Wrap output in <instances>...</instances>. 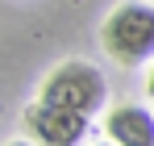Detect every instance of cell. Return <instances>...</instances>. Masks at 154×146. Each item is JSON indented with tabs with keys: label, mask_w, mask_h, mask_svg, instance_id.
Wrapping results in <instances>:
<instances>
[{
	"label": "cell",
	"mask_w": 154,
	"mask_h": 146,
	"mask_svg": "<svg viewBox=\"0 0 154 146\" xmlns=\"http://www.w3.org/2000/svg\"><path fill=\"white\" fill-rule=\"evenodd\" d=\"M104 50L121 67H142L154 59V8L146 0H125L117 4L100 25Z\"/></svg>",
	"instance_id": "obj_1"
},
{
	"label": "cell",
	"mask_w": 154,
	"mask_h": 146,
	"mask_svg": "<svg viewBox=\"0 0 154 146\" xmlns=\"http://www.w3.org/2000/svg\"><path fill=\"white\" fill-rule=\"evenodd\" d=\"M38 100H50V104H63V109H75V113H100L104 100H108V84L104 75L92 67V63H58L46 79H42V92Z\"/></svg>",
	"instance_id": "obj_2"
},
{
	"label": "cell",
	"mask_w": 154,
	"mask_h": 146,
	"mask_svg": "<svg viewBox=\"0 0 154 146\" xmlns=\"http://www.w3.org/2000/svg\"><path fill=\"white\" fill-rule=\"evenodd\" d=\"M25 134L42 146H79L92 134V117L63 109V104H50V100H38L25 109Z\"/></svg>",
	"instance_id": "obj_3"
},
{
	"label": "cell",
	"mask_w": 154,
	"mask_h": 146,
	"mask_svg": "<svg viewBox=\"0 0 154 146\" xmlns=\"http://www.w3.org/2000/svg\"><path fill=\"white\" fill-rule=\"evenodd\" d=\"M104 134L117 146H154V109L142 104H117L104 117Z\"/></svg>",
	"instance_id": "obj_4"
},
{
	"label": "cell",
	"mask_w": 154,
	"mask_h": 146,
	"mask_svg": "<svg viewBox=\"0 0 154 146\" xmlns=\"http://www.w3.org/2000/svg\"><path fill=\"white\" fill-rule=\"evenodd\" d=\"M146 92L154 96V67H150V75H146Z\"/></svg>",
	"instance_id": "obj_5"
},
{
	"label": "cell",
	"mask_w": 154,
	"mask_h": 146,
	"mask_svg": "<svg viewBox=\"0 0 154 146\" xmlns=\"http://www.w3.org/2000/svg\"><path fill=\"white\" fill-rule=\"evenodd\" d=\"M8 146H42V142H8Z\"/></svg>",
	"instance_id": "obj_6"
},
{
	"label": "cell",
	"mask_w": 154,
	"mask_h": 146,
	"mask_svg": "<svg viewBox=\"0 0 154 146\" xmlns=\"http://www.w3.org/2000/svg\"><path fill=\"white\" fill-rule=\"evenodd\" d=\"M96 146H117V142H112V138H108V142H96Z\"/></svg>",
	"instance_id": "obj_7"
}]
</instances>
